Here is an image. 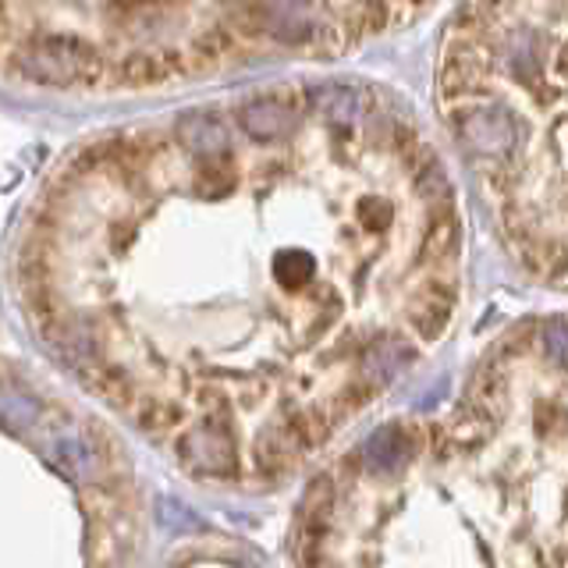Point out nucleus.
Returning <instances> with one entry per match:
<instances>
[{"instance_id": "nucleus-1", "label": "nucleus", "mask_w": 568, "mask_h": 568, "mask_svg": "<svg viewBox=\"0 0 568 568\" xmlns=\"http://www.w3.org/2000/svg\"><path fill=\"white\" fill-rule=\"evenodd\" d=\"M22 72L33 83L44 86H72V83H97L100 58L86 39L75 36H44L25 50Z\"/></svg>"}, {"instance_id": "nucleus-2", "label": "nucleus", "mask_w": 568, "mask_h": 568, "mask_svg": "<svg viewBox=\"0 0 568 568\" xmlns=\"http://www.w3.org/2000/svg\"><path fill=\"white\" fill-rule=\"evenodd\" d=\"M256 11H260V29L277 44H306L320 22V8L313 0H267Z\"/></svg>"}, {"instance_id": "nucleus-3", "label": "nucleus", "mask_w": 568, "mask_h": 568, "mask_svg": "<svg viewBox=\"0 0 568 568\" xmlns=\"http://www.w3.org/2000/svg\"><path fill=\"white\" fill-rule=\"evenodd\" d=\"M458 135H462L469 150L497 157L516 146V121L505 107H477V111L466 114V121H458Z\"/></svg>"}, {"instance_id": "nucleus-4", "label": "nucleus", "mask_w": 568, "mask_h": 568, "mask_svg": "<svg viewBox=\"0 0 568 568\" xmlns=\"http://www.w3.org/2000/svg\"><path fill=\"white\" fill-rule=\"evenodd\" d=\"M483 72H486V64H483L480 47L462 39V44L448 47V58H444V67H441V86L448 97H466V92L480 89Z\"/></svg>"}, {"instance_id": "nucleus-5", "label": "nucleus", "mask_w": 568, "mask_h": 568, "mask_svg": "<svg viewBox=\"0 0 568 568\" xmlns=\"http://www.w3.org/2000/svg\"><path fill=\"white\" fill-rule=\"evenodd\" d=\"M295 125V114L288 111V103H281L274 97L267 100H252L249 107H242V128H246L252 139L260 143H274L281 135H288Z\"/></svg>"}, {"instance_id": "nucleus-6", "label": "nucleus", "mask_w": 568, "mask_h": 568, "mask_svg": "<svg viewBox=\"0 0 568 568\" xmlns=\"http://www.w3.org/2000/svg\"><path fill=\"white\" fill-rule=\"evenodd\" d=\"M174 135H178V143L196 157H221L227 150V128L210 114H185Z\"/></svg>"}, {"instance_id": "nucleus-7", "label": "nucleus", "mask_w": 568, "mask_h": 568, "mask_svg": "<svg viewBox=\"0 0 568 568\" xmlns=\"http://www.w3.org/2000/svg\"><path fill=\"white\" fill-rule=\"evenodd\" d=\"M313 107L331 125H356V121L367 114V97L351 86H323L313 92Z\"/></svg>"}, {"instance_id": "nucleus-8", "label": "nucleus", "mask_w": 568, "mask_h": 568, "mask_svg": "<svg viewBox=\"0 0 568 568\" xmlns=\"http://www.w3.org/2000/svg\"><path fill=\"white\" fill-rule=\"evenodd\" d=\"M121 75H125L128 86H157L171 75V64L168 58H157V53H132L121 64Z\"/></svg>"}, {"instance_id": "nucleus-9", "label": "nucleus", "mask_w": 568, "mask_h": 568, "mask_svg": "<svg viewBox=\"0 0 568 568\" xmlns=\"http://www.w3.org/2000/svg\"><path fill=\"white\" fill-rule=\"evenodd\" d=\"M384 22H387V15H384V8L381 4H367L359 11V18H356V29L359 33H381L384 29Z\"/></svg>"}, {"instance_id": "nucleus-10", "label": "nucleus", "mask_w": 568, "mask_h": 568, "mask_svg": "<svg viewBox=\"0 0 568 568\" xmlns=\"http://www.w3.org/2000/svg\"><path fill=\"white\" fill-rule=\"evenodd\" d=\"M224 47H227V39H224V36H218V33H207V36H202L199 44H196V50L207 53L210 61H213V58H221V50H224Z\"/></svg>"}, {"instance_id": "nucleus-11", "label": "nucleus", "mask_w": 568, "mask_h": 568, "mask_svg": "<svg viewBox=\"0 0 568 568\" xmlns=\"http://www.w3.org/2000/svg\"><path fill=\"white\" fill-rule=\"evenodd\" d=\"M121 4H146V0H121Z\"/></svg>"}]
</instances>
